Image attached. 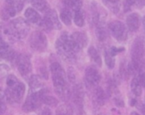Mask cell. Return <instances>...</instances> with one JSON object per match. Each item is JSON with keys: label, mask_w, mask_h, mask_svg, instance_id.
Listing matches in <instances>:
<instances>
[{"label": "cell", "mask_w": 145, "mask_h": 115, "mask_svg": "<svg viewBox=\"0 0 145 115\" xmlns=\"http://www.w3.org/2000/svg\"><path fill=\"white\" fill-rule=\"evenodd\" d=\"M42 101L43 103H44L47 106H56L58 105V100L56 99L55 97L47 95V92L45 90V92L44 93L43 96H42Z\"/></svg>", "instance_id": "24"}, {"label": "cell", "mask_w": 145, "mask_h": 115, "mask_svg": "<svg viewBox=\"0 0 145 115\" xmlns=\"http://www.w3.org/2000/svg\"><path fill=\"white\" fill-rule=\"evenodd\" d=\"M5 1H6L7 5H12L16 0H5Z\"/></svg>", "instance_id": "37"}, {"label": "cell", "mask_w": 145, "mask_h": 115, "mask_svg": "<svg viewBox=\"0 0 145 115\" xmlns=\"http://www.w3.org/2000/svg\"><path fill=\"white\" fill-rule=\"evenodd\" d=\"M13 5L15 6L16 12H20L23 8V3L22 2V0H16V1L13 3Z\"/></svg>", "instance_id": "33"}, {"label": "cell", "mask_w": 145, "mask_h": 115, "mask_svg": "<svg viewBox=\"0 0 145 115\" xmlns=\"http://www.w3.org/2000/svg\"><path fill=\"white\" fill-rule=\"evenodd\" d=\"M52 81L56 95L63 100H68L70 97V90L66 83V74L63 68L59 63H53L50 65Z\"/></svg>", "instance_id": "1"}, {"label": "cell", "mask_w": 145, "mask_h": 115, "mask_svg": "<svg viewBox=\"0 0 145 115\" xmlns=\"http://www.w3.org/2000/svg\"><path fill=\"white\" fill-rule=\"evenodd\" d=\"M44 92H45V89H43L39 91H31L25 100L22 109L27 112L37 110L40 106V105L43 103L42 96Z\"/></svg>", "instance_id": "5"}, {"label": "cell", "mask_w": 145, "mask_h": 115, "mask_svg": "<svg viewBox=\"0 0 145 115\" xmlns=\"http://www.w3.org/2000/svg\"><path fill=\"white\" fill-rule=\"evenodd\" d=\"M142 110H143V113H144V115H145V105L143 106V109H142Z\"/></svg>", "instance_id": "39"}, {"label": "cell", "mask_w": 145, "mask_h": 115, "mask_svg": "<svg viewBox=\"0 0 145 115\" xmlns=\"http://www.w3.org/2000/svg\"><path fill=\"white\" fill-rule=\"evenodd\" d=\"M15 57V52L11 47L3 40L0 35V59L12 60Z\"/></svg>", "instance_id": "10"}, {"label": "cell", "mask_w": 145, "mask_h": 115, "mask_svg": "<svg viewBox=\"0 0 145 115\" xmlns=\"http://www.w3.org/2000/svg\"><path fill=\"white\" fill-rule=\"evenodd\" d=\"M104 4L114 13H118L120 6V0H103Z\"/></svg>", "instance_id": "23"}, {"label": "cell", "mask_w": 145, "mask_h": 115, "mask_svg": "<svg viewBox=\"0 0 145 115\" xmlns=\"http://www.w3.org/2000/svg\"><path fill=\"white\" fill-rule=\"evenodd\" d=\"M105 94L103 92V90L101 88H97L94 93V101L96 104H97L99 106H102L104 105L105 103Z\"/></svg>", "instance_id": "20"}, {"label": "cell", "mask_w": 145, "mask_h": 115, "mask_svg": "<svg viewBox=\"0 0 145 115\" xmlns=\"http://www.w3.org/2000/svg\"><path fill=\"white\" fill-rule=\"evenodd\" d=\"M5 94L0 93V115H2L6 111V103H5Z\"/></svg>", "instance_id": "32"}, {"label": "cell", "mask_w": 145, "mask_h": 115, "mask_svg": "<svg viewBox=\"0 0 145 115\" xmlns=\"http://www.w3.org/2000/svg\"><path fill=\"white\" fill-rule=\"evenodd\" d=\"M71 37L72 38V40H74L77 43V45H78L81 49L84 48V47H86V45H87V43H88L87 36H86V34H84V33L75 32V33H74V34H72L71 35Z\"/></svg>", "instance_id": "14"}, {"label": "cell", "mask_w": 145, "mask_h": 115, "mask_svg": "<svg viewBox=\"0 0 145 115\" xmlns=\"http://www.w3.org/2000/svg\"><path fill=\"white\" fill-rule=\"evenodd\" d=\"M66 9L69 10L72 12H76L81 11L82 8V1L81 0H65L63 2Z\"/></svg>", "instance_id": "15"}, {"label": "cell", "mask_w": 145, "mask_h": 115, "mask_svg": "<svg viewBox=\"0 0 145 115\" xmlns=\"http://www.w3.org/2000/svg\"><path fill=\"white\" fill-rule=\"evenodd\" d=\"M74 100L78 106H82L84 101V90L80 84L76 85L74 89Z\"/></svg>", "instance_id": "16"}, {"label": "cell", "mask_w": 145, "mask_h": 115, "mask_svg": "<svg viewBox=\"0 0 145 115\" xmlns=\"http://www.w3.org/2000/svg\"><path fill=\"white\" fill-rule=\"evenodd\" d=\"M45 17L50 21V22L52 23L54 28H58V29H60L61 28V25L60 23V21H59V18L57 17V14H56V12L54 10H50L46 13Z\"/></svg>", "instance_id": "19"}, {"label": "cell", "mask_w": 145, "mask_h": 115, "mask_svg": "<svg viewBox=\"0 0 145 115\" xmlns=\"http://www.w3.org/2000/svg\"><path fill=\"white\" fill-rule=\"evenodd\" d=\"M56 48L57 52L64 59H72L77 56L81 48L67 33H63L56 40Z\"/></svg>", "instance_id": "3"}, {"label": "cell", "mask_w": 145, "mask_h": 115, "mask_svg": "<svg viewBox=\"0 0 145 115\" xmlns=\"http://www.w3.org/2000/svg\"><path fill=\"white\" fill-rule=\"evenodd\" d=\"M9 71H10V68L7 65H0V79L6 77Z\"/></svg>", "instance_id": "31"}, {"label": "cell", "mask_w": 145, "mask_h": 115, "mask_svg": "<svg viewBox=\"0 0 145 115\" xmlns=\"http://www.w3.org/2000/svg\"><path fill=\"white\" fill-rule=\"evenodd\" d=\"M16 65L20 74L26 77L32 71V64L30 61V57L26 54H20L16 57Z\"/></svg>", "instance_id": "9"}, {"label": "cell", "mask_w": 145, "mask_h": 115, "mask_svg": "<svg viewBox=\"0 0 145 115\" xmlns=\"http://www.w3.org/2000/svg\"><path fill=\"white\" fill-rule=\"evenodd\" d=\"M39 115H51V112H50V110L48 107H44L40 111Z\"/></svg>", "instance_id": "36"}, {"label": "cell", "mask_w": 145, "mask_h": 115, "mask_svg": "<svg viewBox=\"0 0 145 115\" xmlns=\"http://www.w3.org/2000/svg\"><path fill=\"white\" fill-rule=\"evenodd\" d=\"M144 56V42L142 39L137 38L131 47V63H130L128 71L130 74L140 70L143 62Z\"/></svg>", "instance_id": "4"}, {"label": "cell", "mask_w": 145, "mask_h": 115, "mask_svg": "<svg viewBox=\"0 0 145 115\" xmlns=\"http://www.w3.org/2000/svg\"><path fill=\"white\" fill-rule=\"evenodd\" d=\"M122 51H125V48H123V47H121V48H117V47L113 46V47L110 48V50H109L108 52H110L111 55H113V56L114 57L118 52H122Z\"/></svg>", "instance_id": "34"}, {"label": "cell", "mask_w": 145, "mask_h": 115, "mask_svg": "<svg viewBox=\"0 0 145 115\" xmlns=\"http://www.w3.org/2000/svg\"><path fill=\"white\" fill-rule=\"evenodd\" d=\"M97 39L100 40V41H104L107 38V33H106V30L104 28V27L100 24V25H97Z\"/></svg>", "instance_id": "29"}, {"label": "cell", "mask_w": 145, "mask_h": 115, "mask_svg": "<svg viewBox=\"0 0 145 115\" xmlns=\"http://www.w3.org/2000/svg\"><path fill=\"white\" fill-rule=\"evenodd\" d=\"M72 112H74L72 108L67 104L60 106L56 110L57 115H72Z\"/></svg>", "instance_id": "26"}, {"label": "cell", "mask_w": 145, "mask_h": 115, "mask_svg": "<svg viewBox=\"0 0 145 115\" xmlns=\"http://www.w3.org/2000/svg\"><path fill=\"white\" fill-rule=\"evenodd\" d=\"M138 78H139V81H140V83H141L142 87L145 88V71H141Z\"/></svg>", "instance_id": "35"}, {"label": "cell", "mask_w": 145, "mask_h": 115, "mask_svg": "<svg viewBox=\"0 0 145 115\" xmlns=\"http://www.w3.org/2000/svg\"><path fill=\"white\" fill-rule=\"evenodd\" d=\"M86 78L90 84L97 85L101 81V75L96 68L88 67L86 71Z\"/></svg>", "instance_id": "11"}, {"label": "cell", "mask_w": 145, "mask_h": 115, "mask_svg": "<svg viewBox=\"0 0 145 115\" xmlns=\"http://www.w3.org/2000/svg\"><path fill=\"white\" fill-rule=\"evenodd\" d=\"M88 54L89 56L91 57V60L97 64L98 66H101L102 65V59H101V56L99 54V52H97V50L93 47V46H91L88 50Z\"/></svg>", "instance_id": "21"}, {"label": "cell", "mask_w": 145, "mask_h": 115, "mask_svg": "<svg viewBox=\"0 0 145 115\" xmlns=\"http://www.w3.org/2000/svg\"><path fill=\"white\" fill-rule=\"evenodd\" d=\"M26 1H28V2H31V0H26Z\"/></svg>", "instance_id": "40"}, {"label": "cell", "mask_w": 145, "mask_h": 115, "mask_svg": "<svg viewBox=\"0 0 145 115\" xmlns=\"http://www.w3.org/2000/svg\"><path fill=\"white\" fill-rule=\"evenodd\" d=\"M25 17L26 19L33 24H38L40 25L41 22H42V18L40 17V15L38 13V11H36L33 8H27L25 11Z\"/></svg>", "instance_id": "13"}, {"label": "cell", "mask_w": 145, "mask_h": 115, "mask_svg": "<svg viewBox=\"0 0 145 115\" xmlns=\"http://www.w3.org/2000/svg\"><path fill=\"white\" fill-rule=\"evenodd\" d=\"M60 17L61 19V21L63 22V23L67 26H69L71 24L72 22V11H70L67 9H64L60 15Z\"/></svg>", "instance_id": "25"}, {"label": "cell", "mask_w": 145, "mask_h": 115, "mask_svg": "<svg viewBox=\"0 0 145 115\" xmlns=\"http://www.w3.org/2000/svg\"><path fill=\"white\" fill-rule=\"evenodd\" d=\"M32 5L41 12L47 13L50 11V7L45 0H31Z\"/></svg>", "instance_id": "17"}, {"label": "cell", "mask_w": 145, "mask_h": 115, "mask_svg": "<svg viewBox=\"0 0 145 115\" xmlns=\"http://www.w3.org/2000/svg\"><path fill=\"white\" fill-rule=\"evenodd\" d=\"M7 88L5 92V96L10 104L20 103L25 95L26 87L14 75H10L6 79Z\"/></svg>", "instance_id": "2"}, {"label": "cell", "mask_w": 145, "mask_h": 115, "mask_svg": "<svg viewBox=\"0 0 145 115\" xmlns=\"http://www.w3.org/2000/svg\"><path fill=\"white\" fill-rule=\"evenodd\" d=\"M126 24L129 30L135 32L139 28L140 26V17L137 13H132L126 18Z\"/></svg>", "instance_id": "12"}, {"label": "cell", "mask_w": 145, "mask_h": 115, "mask_svg": "<svg viewBox=\"0 0 145 115\" xmlns=\"http://www.w3.org/2000/svg\"><path fill=\"white\" fill-rule=\"evenodd\" d=\"M10 29L14 39L20 40L27 36L29 30V25L24 19L17 18L11 22L10 25Z\"/></svg>", "instance_id": "6"}, {"label": "cell", "mask_w": 145, "mask_h": 115, "mask_svg": "<svg viewBox=\"0 0 145 115\" xmlns=\"http://www.w3.org/2000/svg\"><path fill=\"white\" fill-rule=\"evenodd\" d=\"M131 91L136 96H140L142 95V85L140 83L138 77H136L132 79L131 83Z\"/></svg>", "instance_id": "22"}, {"label": "cell", "mask_w": 145, "mask_h": 115, "mask_svg": "<svg viewBox=\"0 0 145 115\" xmlns=\"http://www.w3.org/2000/svg\"><path fill=\"white\" fill-rule=\"evenodd\" d=\"M30 46L37 52H44L47 47L46 36L40 31L33 32L29 38Z\"/></svg>", "instance_id": "8"}, {"label": "cell", "mask_w": 145, "mask_h": 115, "mask_svg": "<svg viewBox=\"0 0 145 115\" xmlns=\"http://www.w3.org/2000/svg\"><path fill=\"white\" fill-rule=\"evenodd\" d=\"M104 59H105V63L109 69H113L115 65V60L114 59V56L110 54L108 51H105L104 52Z\"/></svg>", "instance_id": "28"}, {"label": "cell", "mask_w": 145, "mask_h": 115, "mask_svg": "<svg viewBox=\"0 0 145 115\" xmlns=\"http://www.w3.org/2000/svg\"><path fill=\"white\" fill-rule=\"evenodd\" d=\"M108 29L117 40L125 41L127 39L128 31L123 22L120 21H114L108 24Z\"/></svg>", "instance_id": "7"}, {"label": "cell", "mask_w": 145, "mask_h": 115, "mask_svg": "<svg viewBox=\"0 0 145 115\" xmlns=\"http://www.w3.org/2000/svg\"><path fill=\"white\" fill-rule=\"evenodd\" d=\"M74 23L78 27H83L85 25L84 14L81 11H79L74 13Z\"/></svg>", "instance_id": "27"}, {"label": "cell", "mask_w": 145, "mask_h": 115, "mask_svg": "<svg viewBox=\"0 0 145 115\" xmlns=\"http://www.w3.org/2000/svg\"><path fill=\"white\" fill-rule=\"evenodd\" d=\"M29 86H30L31 91H39L42 89L43 83H42L40 77L36 75L32 76L29 79Z\"/></svg>", "instance_id": "18"}, {"label": "cell", "mask_w": 145, "mask_h": 115, "mask_svg": "<svg viewBox=\"0 0 145 115\" xmlns=\"http://www.w3.org/2000/svg\"><path fill=\"white\" fill-rule=\"evenodd\" d=\"M143 28H144V30H145V17L143 18Z\"/></svg>", "instance_id": "38"}, {"label": "cell", "mask_w": 145, "mask_h": 115, "mask_svg": "<svg viewBox=\"0 0 145 115\" xmlns=\"http://www.w3.org/2000/svg\"><path fill=\"white\" fill-rule=\"evenodd\" d=\"M125 5H127L130 8L136 7V8H142L143 5V0H125Z\"/></svg>", "instance_id": "30"}]
</instances>
